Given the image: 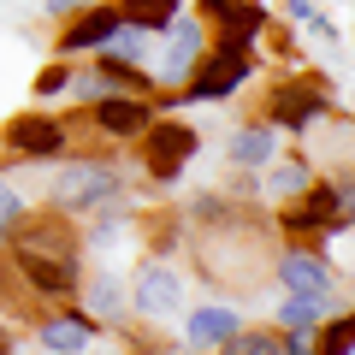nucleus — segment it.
Instances as JSON below:
<instances>
[{
	"label": "nucleus",
	"instance_id": "obj_1",
	"mask_svg": "<svg viewBox=\"0 0 355 355\" xmlns=\"http://www.w3.org/2000/svg\"><path fill=\"white\" fill-rule=\"evenodd\" d=\"M48 202L60 214H101V207L125 202V178H119L113 160H95V154H60L53 160V190Z\"/></svg>",
	"mask_w": 355,
	"mask_h": 355
},
{
	"label": "nucleus",
	"instance_id": "obj_2",
	"mask_svg": "<svg viewBox=\"0 0 355 355\" xmlns=\"http://www.w3.org/2000/svg\"><path fill=\"white\" fill-rule=\"evenodd\" d=\"M343 225H349V178H314L302 196L279 202V219H272L279 237L314 243V249H320V237H331Z\"/></svg>",
	"mask_w": 355,
	"mask_h": 355
},
{
	"label": "nucleus",
	"instance_id": "obj_3",
	"mask_svg": "<svg viewBox=\"0 0 355 355\" xmlns=\"http://www.w3.org/2000/svg\"><path fill=\"white\" fill-rule=\"evenodd\" d=\"M254 77V42H237V36H207L202 60L190 65V77H184V95H172V101H225V95H237L243 83Z\"/></svg>",
	"mask_w": 355,
	"mask_h": 355
},
{
	"label": "nucleus",
	"instance_id": "obj_4",
	"mask_svg": "<svg viewBox=\"0 0 355 355\" xmlns=\"http://www.w3.org/2000/svg\"><path fill=\"white\" fill-rule=\"evenodd\" d=\"M65 148H71V125L42 107L12 113L0 125V166H53Z\"/></svg>",
	"mask_w": 355,
	"mask_h": 355
},
{
	"label": "nucleus",
	"instance_id": "obj_5",
	"mask_svg": "<svg viewBox=\"0 0 355 355\" xmlns=\"http://www.w3.org/2000/svg\"><path fill=\"white\" fill-rule=\"evenodd\" d=\"M142 148V172L154 178V184H178L184 178V166L196 160V148H202V130L184 125V119H148L137 137Z\"/></svg>",
	"mask_w": 355,
	"mask_h": 355
},
{
	"label": "nucleus",
	"instance_id": "obj_6",
	"mask_svg": "<svg viewBox=\"0 0 355 355\" xmlns=\"http://www.w3.org/2000/svg\"><path fill=\"white\" fill-rule=\"evenodd\" d=\"M326 113H331V83L314 77V71H302V77H279V83H272L261 119L272 130H308L314 119H326Z\"/></svg>",
	"mask_w": 355,
	"mask_h": 355
},
{
	"label": "nucleus",
	"instance_id": "obj_7",
	"mask_svg": "<svg viewBox=\"0 0 355 355\" xmlns=\"http://www.w3.org/2000/svg\"><path fill=\"white\" fill-rule=\"evenodd\" d=\"M184 296H190V279L178 272V261L148 254V261L137 266L130 291H125V308L142 314V320H172V314H184Z\"/></svg>",
	"mask_w": 355,
	"mask_h": 355
},
{
	"label": "nucleus",
	"instance_id": "obj_8",
	"mask_svg": "<svg viewBox=\"0 0 355 355\" xmlns=\"http://www.w3.org/2000/svg\"><path fill=\"white\" fill-rule=\"evenodd\" d=\"M6 266L18 272V284H24L36 302H48V308L77 302V284H83V261H53V254H12V249H6Z\"/></svg>",
	"mask_w": 355,
	"mask_h": 355
},
{
	"label": "nucleus",
	"instance_id": "obj_9",
	"mask_svg": "<svg viewBox=\"0 0 355 355\" xmlns=\"http://www.w3.org/2000/svg\"><path fill=\"white\" fill-rule=\"evenodd\" d=\"M202 48H207V24H202V18H184V12H178L172 18V24H166V48L160 53H148V77H154V83H166V89H178V83H184V77H190V65L196 60H202Z\"/></svg>",
	"mask_w": 355,
	"mask_h": 355
},
{
	"label": "nucleus",
	"instance_id": "obj_10",
	"mask_svg": "<svg viewBox=\"0 0 355 355\" xmlns=\"http://www.w3.org/2000/svg\"><path fill=\"white\" fill-rule=\"evenodd\" d=\"M272 279L291 296H338V272L314 243H291V249L272 254Z\"/></svg>",
	"mask_w": 355,
	"mask_h": 355
},
{
	"label": "nucleus",
	"instance_id": "obj_11",
	"mask_svg": "<svg viewBox=\"0 0 355 355\" xmlns=\"http://www.w3.org/2000/svg\"><path fill=\"white\" fill-rule=\"evenodd\" d=\"M119 24H125V18H119V0H77L71 24H65L60 42H53V53H60V60H83V53H95Z\"/></svg>",
	"mask_w": 355,
	"mask_h": 355
},
{
	"label": "nucleus",
	"instance_id": "obj_12",
	"mask_svg": "<svg viewBox=\"0 0 355 355\" xmlns=\"http://www.w3.org/2000/svg\"><path fill=\"white\" fill-rule=\"evenodd\" d=\"M83 107H89V125L101 130L107 142H137L142 125L154 119L148 95H95V101H83Z\"/></svg>",
	"mask_w": 355,
	"mask_h": 355
},
{
	"label": "nucleus",
	"instance_id": "obj_13",
	"mask_svg": "<svg viewBox=\"0 0 355 355\" xmlns=\"http://www.w3.org/2000/svg\"><path fill=\"white\" fill-rule=\"evenodd\" d=\"M95 320L83 314V308H48V314H36V343L42 355H89V343H95Z\"/></svg>",
	"mask_w": 355,
	"mask_h": 355
},
{
	"label": "nucleus",
	"instance_id": "obj_14",
	"mask_svg": "<svg viewBox=\"0 0 355 355\" xmlns=\"http://www.w3.org/2000/svg\"><path fill=\"white\" fill-rule=\"evenodd\" d=\"M196 18L207 24V36H237V42H261L272 24L261 0H196Z\"/></svg>",
	"mask_w": 355,
	"mask_h": 355
},
{
	"label": "nucleus",
	"instance_id": "obj_15",
	"mask_svg": "<svg viewBox=\"0 0 355 355\" xmlns=\"http://www.w3.org/2000/svg\"><path fill=\"white\" fill-rule=\"evenodd\" d=\"M237 326H243V314H237L231 302L190 308V320H184V349H214V343H225Z\"/></svg>",
	"mask_w": 355,
	"mask_h": 355
},
{
	"label": "nucleus",
	"instance_id": "obj_16",
	"mask_svg": "<svg viewBox=\"0 0 355 355\" xmlns=\"http://www.w3.org/2000/svg\"><path fill=\"white\" fill-rule=\"evenodd\" d=\"M308 184H314V160H308V154H272V160H266V178L254 184V190H266L272 202H291V196H302Z\"/></svg>",
	"mask_w": 355,
	"mask_h": 355
},
{
	"label": "nucleus",
	"instance_id": "obj_17",
	"mask_svg": "<svg viewBox=\"0 0 355 355\" xmlns=\"http://www.w3.org/2000/svg\"><path fill=\"white\" fill-rule=\"evenodd\" d=\"M279 137L284 130H272L266 119H249V125L231 137V166H237V172H261V166L279 154Z\"/></svg>",
	"mask_w": 355,
	"mask_h": 355
},
{
	"label": "nucleus",
	"instance_id": "obj_18",
	"mask_svg": "<svg viewBox=\"0 0 355 355\" xmlns=\"http://www.w3.org/2000/svg\"><path fill=\"white\" fill-rule=\"evenodd\" d=\"M77 296H83V314L95 320V326H119V320H125V284H119L113 272L83 279V284H77Z\"/></svg>",
	"mask_w": 355,
	"mask_h": 355
},
{
	"label": "nucleus",
	"instance_id": "obj_19",
	"mask_svg": "<svg viewBox=\"0 0 355 355\" xmlns=\"http://www.w3.org/2000/svg\"><path fill=\"white\" fill-rule=\"evenodd\" d=\"M137 231L148 237V254H160V261H172L178 249H184V207H160V214H142Z\"/></svg>",
	"mask_w": 355,
	"mask_h": 355
},
{
	"label": "nucleus",
	"instance_id": "obj_20",
	"mask_svg": "<svg viewBox=\"0 0 355 355\" xmlns=\"http://www.w3.org/2000/svg\"><path fill=\"white\" fill-rule=\"evenodd\" d=\"M207 355H284V338H279V326H237Z\"/></svg>",
	"mask_w": 355,
	"mask_h": 355
},
{
	"label": "nucleus",
	"instance_id": "obj_21",
	"mask_svg": "<svg viewBox=\"0 0 355 355\" xmlns=\"http://www.w3.org/2000/svg\"><path fill=\"white\" fill-rule=\"evenodd\" d=\"M184 12V0H119V18H125V24H137V30H166L172 24V18Z\"/></svg>",
	"mask_w": 355,
	"mask_h": 355
},
{
	"label": "nucleus",
	"instance_id": "obj_22",
	"mask_svg": "<svg viewBox=\"0 0 355 355\" xmlns=\"http://www.w3.org/2000/svg\"><path fill=\"white\" fill-rule=\"evenodd\" d=\"M338 308V296H291L284 291V302H279V326L291 331V326H320V320Z\"/></svg>",
	"mask_w": 355,
	"mask_h": 355
},
{
	"label": "nucleus",
	"instance_id": "obj_23",
	"mask_svg": "<svg viewBox=\"0 0 355 355\" xmlns=\"http://www.w3.org/2000/svg\"><path fill=\"white\" fill-rule=\"evenodd\" d=\"M314 355H349V314L343 308H331L314 326Z\"/></svg>",
	"mask_w": 355,
	"mask_h": 355
},
{
	"label": "nucleus",
	"instance_id": "obj_24",
	"mask_svg": "<svg viewBox=\"0 0 355 355\" xmlns=\"http://www.w3.org/2000/svg\"><path fill=\"white\" fill-rule=\"evenodd\" d=\"M24 190H18V184H12V178H6V172H0V243H6V231H12L18 225V214H24Z\"/></svg>",
	"mask_w": 355,
	"mask_h": 355
},
{
	"label": "nucleus",
	"instance_id": "obj_25",
	"mask_svg": "<svg viewBox=\"0 0 355 355\" xmlns=\"http://www.w3.org/2000/svg\"><path fill=\"white\" fill-rule=\"evenodd\" d=\"M65 83H71V60H53L36 71V95L48 101V95H65Z\"/></svg>",
	"mask_w": 355,
	"mask_h": 355
},
{
	"label": "nucleus",
	"instance_id": "obj_26",
	"mask_svg": "<svg viewBox=\"0 0 355 355\" xmlns=\"http://www.w3.org/2000/svg\"><path fill=\"white\" fill-rule=\"evenodd\" d=\"M0 355H18V343H12V320H0Z\"/></svg>",
	"mask_w": 355,
	"mask_h": 355
},
{
	"label": "nucleus",
	"instance_id": "obj_27",
	"mask_svg": "<svg viewBox=\"0 0 355 355\" xmlns=\"http://www.w3.org/2000/svg\"><path fill=\"white\" fill-rule=\"evenodd\" d=\"M284 6H291V18H308V24H314V6H308V0H284Z\"/></svg>",
	"mask_w": 355,
	"mask_h": 355
},
{
	"label": "nucleus",
	"instance_id": "obj_28",
	"mask_svg": "<svg viewBox=\"0 0 355 355\" xmlns=\"http://www.w3.org/2000/svg\"><path fill=\"white\" fill-rule=\"evenodd\" d=\"M101 355H130V349H101Z\"/></svg>",
	"mask_w": 355,
	"mask_h": 355
}]
</instances>
